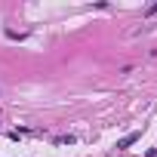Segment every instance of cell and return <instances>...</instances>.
Listing matches in <instances>:
<instances>
[{"mask_svg": "<svg viewBox=\"0 0 157 157\" xmlns=\"http://www.w3.org/2000/svg\"><path fill=\"white\" fill-rule=\"evenodd\" d=\"M132 142H139V132H129V136H123V139L117 142V148H129Z\"/></svg>", "mask_w": 157, "mask_h": 157, "instance_id": "obj_1", "label": "cell"}]
</instances>
